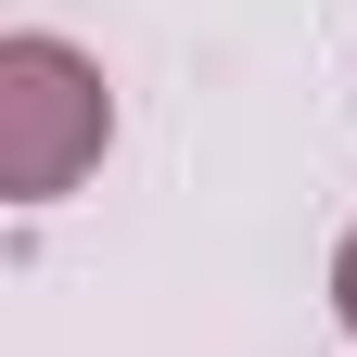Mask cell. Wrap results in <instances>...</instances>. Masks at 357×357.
Returning <instances> with one entry per match:
<instances>
[{"label": "cell", "mask_w": 357, "mask_h": 357, "mask_svg": "<svg viewBox=\"0 0 357 357\" xmlns=\"http://www.w3.org/2000/svg\"><path fill=\"white\" fill-rule=\"evenodd\" d=\"M115 141V89L102 64L52 26H13L0 38V192L13 204H64Z\"/></svg>", "instance_id": "6da1fadb"}, {"label": "cell", "mask_w": 357, "mask_h": 357, "mask_svg": "<svg viewBox=\"0 0 357 357\" xmlns=\"http://www.w3.org/2000/svg\"><path fill=\"white\" fill-rule=\"evenodd\" d=\"M332 319L357 332V230H344V255H332Z\"/></svg>", "instance_id": "7a4b0ae2"}]
</instances>
